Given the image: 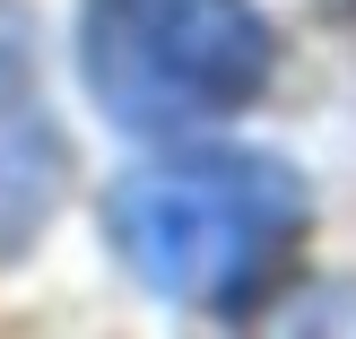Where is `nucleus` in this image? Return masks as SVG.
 Wrapping results in <instances>:
<instances>
[{
  "instance_id": "1",
  "label": "nucleus",
  "mask_w": 356,
  "mask_h": 339,
  "mask_svg": "<svg viewBox=\"0 0 356 339\" xmlns=\"http://www.w3.org/2000/svg\"><path fill=\"white\" fill-rule=\"evenodd\" d=\"M104 235L139 287L174 305H243L305 235L296 166L252 148H191L131 166L104 200Z\"/></svg>"
},
{
  "instance_id": "2",
  "label": "nucleus",
  "mask_w": 356,
  "mask_h": 339,
  "mask_svg": "<svg viewBox=\"0 0 356 339\" xmlns=\"http://www.w3.org/2000/svg\"><path fill=\"white\" fill-rule=\"evenodd\" d=\"M79 70L122 131H191L261 96L270 26L252 0H87Z\"/></svg>"
},
{
  "instance_id": "3",
  "label": "nucleus",
  "mask_w": 356,
  "mask_h": 339,
  "mask_svg": "<svg viewBox=\"0 0 356 339\" xmlns=\"http://www.w3.org/2000/svg\"><path fill=\"white\" fill-rule=\"evenodd\" d=\"M52 191H61V131H52L17 44H0V261L52 218Z\"/></svg>"
}]
</instances>
